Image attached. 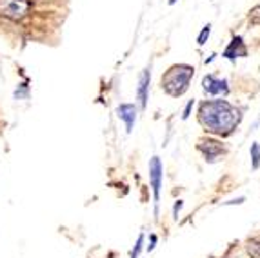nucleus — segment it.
<instances>
[{
  "mask_svg": "<svg viewBox=\"0 0 260 258\" xmlns=\"http://www.w3.org/2000/svg\"><path fill=\"white\" fill-rule=\"evenodd\" d=\"M199 120L211 133L228 137L240 124V111L225 100H209L200 106Z\"/></svg>",
  "mask_w": 260,
  "mask_h": 258,
  "instance_id": "nucleus-1",
  "label": "nucleus"
},
{
  "mask_svg": "<svg viewBox=\"0 0 260 258\" xmlns=\"http://www.w3.org/2000/svg\"><path fill=\"white\" fill-rule=\"evenodd\" d=\"M193 71H195V69L186 64L173 66V68L162 77V87H164V91L171 96L184 95L187 91V87H189V80H191V77H193Z\"/></svg>",
  "mask_w": 260,
  "mask_h": 258,
  "instance_id": "nucleus-2",
  "label": "nucleus"
},
{
  "mask_svg": "<svg viewBox=\"0 0 260 258\" xmlns=\"http://www.w3.org/2000/svg\"><path fill=\"white\" fill-rule=\"evenodd\" d=\"M149 180H151L153 195H155V202L158 204V198H160V187H162V164L160 158H151L149 164Z\"/></svg>",
  "mask_w": 260,
  "mask_h": 258,
  "instance_id": "nucleus-3",
  "label": "nucleus"
},
{
  "mask_svg": "<svg viewBox=\"0 0 260 258\" xmlns=\"http://www.w3.org/2000/svg\"><path fill=\"white\" fill-rule=\"evenodd\" d=\"M199 149L204 153L208 162H217V160L224 155V147H222V144L217 142V140H200Z\"/></svg>",
  "mask_w": 260,
  "mask_h": 258,
  "instance_id": "nucleus-4",
  "label": "nucleus"
},
{
  "mask_svg": "<svg viewBox=\"0 0 260 258\" xmlns=\"http://www.w3.org/2000/svg\"><path fill=\"white\" fill-rule=\"evenodd\" d=\"M202 86H204V91L208 95H225L228 93V80H222V78L213 77V75H208L202 80Z\"/></svg>",
  "mask_w": 260,
  "mask_h": 258,
  "instance_id": "nucleus-5",
  "label": "nucleus"
},
{
  "mask_svg": "<svg viewBox=\"0 0 260 258\" xmlns=\"http://www.w3.org/2000/svg\"><path fill=\"white\" fill-rule=\"evenodd\" d=\"M27 8H29L27 0H9L4 8V15L11 18H20L27 11Z\"/></svg>",
  "mask_w": 260,
  "mask_h": 258,
  "instance_id": "nucleus-6",
  "label": "nucleus"
},
{
  "mask_svg": "<svg viewBox=\"0 0 260 258\" xmlns=\"http://www.w3.org/2000/svg\"><path fill=\"white\" fill-rule=\"evenodd\" d=\"M117 113L122 120L126 122L127 133H131L135 125V118H137V109H135V106H131V104H122L120 108L117 109Z\"/></svg>",
  "mask_w": 260,
  "mask_h": 258,
  "instance_id": "nucleus-7",
  "label": "nucleus"
},
{
  "mask_svg": "<svg viewBox=\"0 0 260 258\" xmlns=\"http://www.w3.org/2000/svg\"><path fill=\"white\" fill-rule=\"evenodd\" d=\"M244 55H246V48H244L242 39H240V37H235L230 46H228V49L224 51V56L230 58V60H233L237 56H244Z\"/></svg>",
  "mask_w": 260,
  "mask_h": 258,
  "instance_id": "nucleus-8",
  "label": "nucleus"
},
{
  "mask_svg": "<svg viewBox=\"0 0 260 258\" xmlns=\"http://www.w3.org/2000/svg\"><path fill=\"white\" fill-rule=\"evenodd\" d=\"M149 80H151V73H149V69H146L142 73V77H140V84H139V100L142 108H146V104H148Z\"/></svg>",
  "mask_w": 260,
  "mask_h": 258,
  "instance_id": "nucleus-9",
  "label": "nucleus"
},
{
  "mask_svg": "<svg viewBox=\"0 0 260 258\" xmlns=\"http://www.w3.org/2000/svg\"><path fill=\"white\" fill-rule=\"evenodd\" d=\"M251 158H253V168H258L260 166V144L255 142L251 146Z\"/></svg>",
  "mask_w": 260,
  "mask_h": 258,
  "instance_id": "nucleus-10",
  "label": "nucleus"
},
{
  "mask_svg": "<svg viewBox=\"0 0 260 258\" xmlns=\"http://www.w3.org/2000/svg\"><path fill=\"white\" fill-rule=\"evenodd\" d=\"M247 251L251 254V258H260V242L251 240L247 244Z\"/></svg>",
  "mask_w": 260,
  "mask_h": 258,
  "instance_id": "nucleus-11",
  "label": "nucleus"
},
{
  "mask_svg": "<svg viewBox=\"0 0 260 258\" xmlns=\"http://www.w3.org/2000/svg\"><path fill=\"white\" fill-rule=\"evenodd\" d=\"M142 244H144V235H140V237H139V240H137V245H135L133 253H131V258H139L140 249H142Z\"/></svg>",
  "mask_w": 260,
  "mask_h": 258,
  "instance_id": "nucleus-12",
  "label": "nucleus"
},
{
  "mask_svg": "<svg viewBox=\"0 0 260 258\" xmlns=\"http://www.w3.org/2000/svg\"><path fill=\"white\" fill-rule=\"evenodd\" d=\"M209 33H211V26H209V24H208V26H204V29H202V33L199 35V44H200V46H202V44L206 42V39H208V37H209Z\"/></svg>",
  "mask_w": 260,
  "mask_h": 258,
  "instance_id": "nucleus-13",
  "label": "nucleus"
},
{
  "mask_svg": "<svg viewBox=\"0 0 260 258\" xmlns=\"http://www.w3.org/2000/svg\"><path fill=\"white\" fill-rule=\"evenodd\" d=\"M182 209V200H177V204H175V207H173V215H175V218H177V215H178V211Z\"/></svg>",
  "mask_w": 260,
  "mask_h": 258,
  "instance_id": "nucleus-14",
  "label": "nucleus"
},
{
  "mask_svg": "<svg viewBox=\"0 0 260 258\" xmlns=\"http://www.w3.org/2000/svg\"><path fill=\"white\" fill-rule=\"evenodd\" d=\"M191 109H193V100H191V102H187V106H186V109H184V118H187V116H189V113H191Z\"/></svg>",
  "mask_w": 260,
  "mask_h": 258,
  "instance_id": "nucleus-15",
  "label": "nucleus"
},
{
  "mask_svg": "<svg viewBox=\"0 0 260 258\" xmlns=\"http://www.w3.org/2000/svg\"><path fill=\"white\" fill-rule=\"evenodd\" d=\"M155 244H156V237H155V235H153V237H151V244L148 245V249H149V251H153V247H155Z\"/></svg>",
  "mask_w": 260,
  "mask_h": 258,
  "instance_id": "nucleus-16",
  "label": "nucleus"
},
{
  "mask_svg": "<svg viewBox=\"0 0 260 258\" xmlns=\"http://www.w3.org/2000/svg\"><path fill=\"white\" fill-rule=\"evenodd\" d=\"M169 4H175V0H169Z\"/></svg>",
  "mask_w": 260,
  "mask_h": 258,
  "instance_id": "nucleus-17",
  "label": "nucleus"
}]
</instances>
